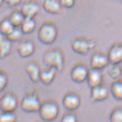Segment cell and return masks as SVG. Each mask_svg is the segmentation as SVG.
<instances>
[{
    "label": "cell",
    "mask_w": 122,
    "mask_h": 122,
    "mask_svg": "<svg viewBox=\"0 0 122 122\" xmlns=\"http://www.w3.org/2000/svg\"><path fill=\"white\" fill-rule=\"evenodd\" d=\"M42 61L46 67L62 71L65 67V55L63 50L59 47H54L47 49L43 54Z\"/></svg>",
    "instance_id": "6da1fadb"
},
{
    "label": "cell",
    "mask_w": 122,
    "mask_h": 122,
    "mask_svg": "<svg viewBox=\"0 0 122 122\" xmlns=\"http://www.w3.org/2000/svg\"><path fill=\"white\" fill-rule=\"evenodd\" d=\"M58 36V29L57 25L50 21L44 22L38 29L37 38L39 41L46 45L53 44Z\"/></svg>",
    "instance_id": "7a4b0ae2"
},
{
    "label": "cell",
    "mask_w": 122,
    "mask_h": 122,
    "mask_svg": "<svg viewBox=\"0 0 122 122\" xmlns=\"http://www.w3.org/2000/svg\"><path fill=\"white\" fill-rule=\"evenodd\" d=\"M38 113L43 121L52 122L57 118L60 113L59 104L53 99H47L42 102Z\"/></svg>",
    "instance_id": "3957f363"
},
{
    "label": "cell",
    "mask_w": 122,
    "mask_h": 122,
    "mask_svg": "<svg viewBox=\"0 0 122 122\" xmlns=\"http://www.w3.org/2000/svg\"><path fill=\"white\" fill-rule=\"evenodd\" d=\"M96 42L93 39H88L86 37L79 36L74 38L71 42L72 50L79 55H87L96 47Z\"/></svg>",
    "instance_id": "277c9868"
},
{
    "label": "cell",
    "mask_w": 122,
    "mask_h": 122,
    "mask_svg": "<svg viewBox=\"0 0 122 122\" xmlns=\"http://www.w3.org/2000/svg\"><path fill=\"white\" fill-rule=\"evenodd\" d=\"M41 103L39 96L35 92H31L23 96L20 102V108L25 113H36L38 112Z\"/></svg>",
    "instance_id": "5b68a950"
},
{
    "label": "cell",
    "mask_w": 122,
    "mask_h": 122,
    "mask_svg": "<svg viewBox=\"0 0 122 122\" xmlns=\"http://www.w3.org/2000/svg\"><path fill=\"white\" fill-rule=\"evenodd\" d=\"M19 103L18 97L14 92H7L0 98V111L15 112Z\"/></svg>",
    "instance_id": "8992f818"
},
{
    "label": "cell",
    "mask_w": 122,
    "mask_h": 122,
    "mask_svg": "<svg viewBox=\"0 0 122 122\" xmlns=\"http://www.w3.org/2000/svg\"><path fill=\"white\" fill-rule=\"evenodd\" d=\"M89 70V68L85 63H76L71 70L70 76L71 80L76 83H82L84 81H86Z\"/></svg>",
    "instance_id": "52a82bcc"
},
{
    "label": "cell",
    "mask_w": 122,
    "mask_h": 122,
    "mask_svg": "<svg viewBox=\"0 0 122 122\" xmlns=\"http://www.w3.org/2000/svg\"><path fill=\"white\" fill-rule=\"evenodd\" d=\"M81 103L80 95L76 91H71L67 92L62 101L63 107L68 111H75L77 110Z\"/></svg>",
    "instance_id": "ba28073f"
},
{
    "label": "cell",
    "mask_w": 122,
    "mask_h": 122,
    "mask_svg": "<svg viewBox=\"0 0 122 122\" xmlns=\"http://www.w3.org/2000/svg\"><path fill=\"white\" fill-rule=\"evenodd\" d=\"M110 64L109 60L107 55L105 53L96 51L94 52L90 58V66L91 68L97 69V70H103L106 68Z\"/></svg>",
    "instance_id": "9c48e42d"
},
{
    "label": "cell",
    "mask_w": 122,
    "mask_h": 122,
    "mask_svg": "<svg viewBox=\"0 0 122 122\" xmlns=\"http://www.w3.org/2000/svg\"><path fill=\"white\" fill-rule=\"evenodd\" d=\"M20 10L25 17L35 18L40 11V5L37 0H26L22 6Z\"/></svg>",
    "instance_id": "30bf717a"
},
{
    "label": "cell",
    "mask_w": 122,
    "mask_h": 122,
    "mask_svg": "<svg viewBox=\"0 0 122 122\" xmlns=\"http://www.w3.org/2000/svg\"><path fill=\"white\" fill-rule=\"evenodd\" d=\"M17 53L22 58H27L31 57L35 51V42L30 39H26L20 41L18 44Z\"/></svg>",
    "instance_id": "8fae6325"
},
{
    "label": "cell",
    "mask_w": 122,
    "mask_h": 122,
    "mask_svg": "<svg viewBox=\"0 0 122 122\" xmlns=\"http://www.w3.org/2000/svg\"><path fill=\"white\" fill-rule=\"evenodd\" d=\"M107 56L110 64L122 63V42H115L109 48Z\"/></svg>",
    "instance_id": "7c38bea8"
},
{
    "label": "cell",
    "mask_w": 122,
    "mask_h": 122,
    "mask_svg": "<svg viewBox=\"0 0 122 122\" xmlns=\"http://www.w3.org/2000/svg\"><path fill=\"white\" fill-rule=\"evenodd\" d=\"M108 88L103 84L91 88L90 98L93 102H102L105 101L109 95Z\"/></svg>",
    "instance_id": "4fadbf2b"
},
{
    "label": "cell",
    "mask_w": 122,
    "mask_h": 122,
    "mask_svg": "<svg viewBox=\"0 0 122 122\" xmlns=\"http://www.w3.org/2000/svg\"><path fill=\"white\" fill-rule=\"evenodd\" d=\"M25 72L32 83H37L40 81L41 69L36 61H30L25 66Z\"/></svg>",
    "instance_id": "5bb4252c"
},
{
    "label": "cell",
    "mask_w": 122,
    "mask_h": 122,
    "mask_svg": "<svg viewBox=\"0 0 122 122\" xmlns=\"http://www.w3.org/2000/svg\"><path fill=\"white\" fill-rule=\"evenodd\" d=\"M87 83L89 88H93L95 86L103 84V76L101 70L91 68L87 77Z\"/></svg>",
    "instance_id": "9a60e30c"
},
{
    "label": "cell",
    "mask_w": 122,
    "mask_h": 122,
    "mask_svg": "<svg viewBox=\"0 0 122 122\" xmlns=\"http://www.w3.org/2000/svg\"><path fill=\"white\" fill-rule=\"evenodd\" d=\"M42 7L44 10L50 15H58L62 11L60 0H43Z\"/></svg>",
    "instance_id": "2e32d148"
},
{
    "label": "cell",
    "mask_w": 122,
    "mask_h": 122,
    "mask_svg": "<svg viewBox=\"0 0 122 122\" xmlns=\"http://www.w3.org/2000/svg\"><path fill=\"white\" fill-rule=\"evenodd\" d=\"M56 70L50 67H46L41 69L40 81L45 86L51 84L56 77Z\"/></svg>",
    "instance_id": "e0dca14e"
},
{
    "label": "cell",
    "mask_w": 122,
    "mask_h": 122,
    "mask_svg": "<svg viewBox=\"0 0 122 122\" xmlns=\"http://www.w3.org/2000/svg\"><path fill=\"white\" fill-rule=\"evenodd\" d=\"M12 50V42L6 37L0 34V58L9 56Z\"/></svg>",
    "instance_id": "ac0fdd59"
},
{
    "label": "cell",
    "mask_w": 122,
    "mask_h": 122,
    "mask_svg": "<svg viewBox=\"0 0 122 122\" xmlns=\"http://www.w3.org/2000/svg\"><path fill=\"white\" fill-rule=\"evenodd\" d=\"M109 91L114 99L122 101V79L113 80L111 84Z\"/></svg>",
    "instance_id": "d6986e66"
},
{
    "label": "cell",
    "mask_w": 122,
    "mask_h": 122,
    "mask_svg": "<svg viewBox=\"0 0 122 122\" xmlns=\"http://www.w3.org/2000/svg\"><path fill=\"white\" fill-rule=\"evenodd\" d=\"M36 27L37 22L35 18L25 17L20 27L24 35H30L35 30Z\"/></svg>",
    "instance_id": "ffe728a7"
},
{
    "label": "cell",
    "mask_w": 122,
    "mask_h": 122,
    "mask_svg": "<svg viewBox=\"0 0 122 122\" xmlns=\"http://www.w3.org/2000/svg\"><path fill=\"white\" fill-rule=\"evenodd\" d=\"M10 20L14 25L15 27H20L25 17L20 10H14L11 12L8 16Z\"/></svg>",
    "instance_id": "44dd1931"
},
{
    "label": "cell",
    "mask_w": 122,
    "mask_h": 122,
    "mask_svg": "<svg viewBox=\"0 0 122 122\" xmlns=\"http://www.w3.org/2000/svg\"><path fill=\"white\" fill-rule=\"evenodd\" d=\"M15 27L10 20L8 17L3 18L0 21V34L4 36L7 37Z\"/></svg>",
    "instance_id": "7402d4cb"
},
{
    "label": "cell",
    "mask_w": 122,
    "mask_h": 122,
    "mask_svg": "<svg viewBox=\"0 0 122 122\" xmlns=\"http://www.w3.org/2000/svg\"><path fill=\"white\" fill-rule=\"evenodd\" d=\"M109 122H122V106L114 107L109 114Z\"/></svg>",
    "instance_id": "603a6c76"
},
{
    "label": "cell",
    "mask_w": 122,
    "mask_h": 122,
    "mask_svg": "<svg viewBox=\"0 0 122 122\" xmlns=\"http://www.w3.org/2000/svg\"><path fill=\"white\" fill-rule=\"evenodd\" d=\"M108 76L113 80L120 78L121 76V66L119 64H111L108 71Z\"/></svg>",
    "instance_id": "cb8c5ba5"
},
{
    "label": "cell",
    "mask_w": 122,
    "mask_h": 122,
    "mask_svg": "<svg viewBox=\"0 0 122 122\" xmlns=\"http://www.w3.org/2000/svg\"><path fill=\"white\" fill-rule=\"evenodd\" d=\"M23 32L21 30L20 27H15L13 30L7 36V37L12 42H15L20 41L22 36H23Z\"/></svg>",
    "instance_id": "d4e9b609"
},
{
    "label": "cell",
    "mask_w": 122,
    "mask_h": 122,
    "mask_svg": "<svg viewBox=\"0 0 122 122\" xmlns=\"http://www.w3.org/2000/svg\"><path fill=\"white\" fill-rule=\"evenodd\" d=\"M0 122H17V115L15 112L1 111Z\"/></svg>",
    "instance_id": "484cf974"
},
{
    "label": "cell",
    "mask_w": 122,
    "mask_h": 122,
    "mask_svg": "<svg viewBox=\"0 0 122 122\" xmlns=\"http://www.w3.org/2000/svg\"><path fill=\"white\" fill-rule=\"evenodd\" d=\"M60 122H78V119L74 111H67V112H66L61 117Z\"/></svg>",
    "instance_id": "4316f807"
},
{
    "label": "cell",
    "mask_w": 122,
    "mask_h": 122,
    "mask_svg": "<svg viewBox=\"0 0 122 122\" xmlns=\"http://www.w3.org/2000/svg\"><path fill=\"white\" fill-rule=\"evenodd\" d=\"M8 83L9 77L7 73L2 69H0V93L7 88Z\"/></svg>",
    "instance_id": "83f0119b"
},
{
    "label": "cell",
    "mask_w": 122,
    "mask_h": 122,
    "mask_svg": "<svg viewBox=\"0 0 122 122\" xmlns=\"http://www.w3.org/2000/svg\"><path fill=\"white\" fill-rule=\"evenodd\" d=\"M61 7L65 9H71L75 6L76 0H60Z\"/></svg>",
    "instance_id": "f1b7e54d"
},
{
    "label": "cell",
    "mask_w": 122,
    "mask_h": 122,
    "mask_svg": "<svg viewBox=\"0 0 122 122\" xmlns=\"http://www.w3.org/2000/svg\"><path fill=\"white\" fill-rule=\"evenodd\" d=\"M22 2V0H5V3L9 7L13 8L19 6Z\"/></svg>",
    "instance_id": "f546056e"
},
{
    "label": "cell",
    "mask_w": 122,
    "mask_h": 122,
    "mask_svg": "<svg viewBox=\"0 0 122 122\" xmlns=\"http://www.w3.org/2000/svg\"><path fill=\"white\" fill-rule=\"evenodd\" d=\"M4 3H5V0H0V7L4 5Z\"/></svg>",
    "instance_id": "4dcf8cb0"
},
{
    "label": "cell",
    "mask_w": 122,
    "mask_h": 122,
    "mask_svg": "<svg viewBox=\"0 0 122 122\" xmlns=\"http://www.w3.org/2000/svg\"><path fill=\"white\" fill-rule=\"evenodd\" d=\"M121 76H122V66H121Z\"/></svg>",
    "instance_id": "1f68e13d"
}]
</instances>
